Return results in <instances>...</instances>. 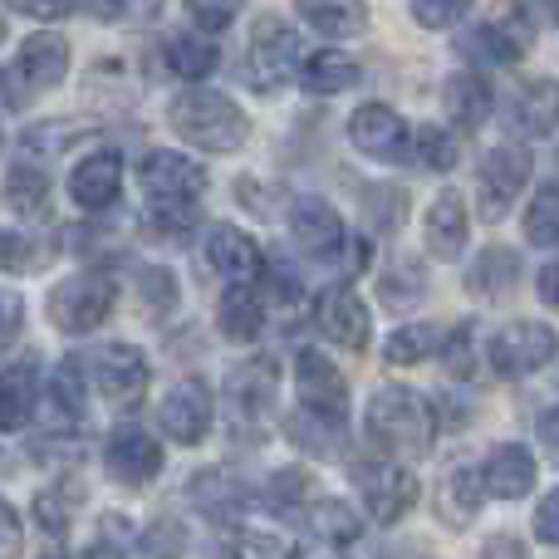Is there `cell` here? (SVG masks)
<instances>
[{"label":"cell","instance_id":"e575fe53","mask_svg":"<svg viewBox=\"0 0 559 559\" xmlns=\"http://www.w3.org/2000/svg\"><path fill=\"white\" fill-rule=\"evenodd\" d=\"M265 506H271L275 515H285V521H299V515L314 506V481H309V472L289 466V472L271 476V486H265Z\"/></svg>","mask_w":559,"mask_h":559},{"label":"cell","instance_id":"9a60e30c","mask_svg":"<svg viewBox=\"0 0 559 559\" xmlns=\"http://www.w3.org/2000/svg\"><path fill=\"white\" fill-rule=\"evenodd\" d=\"M118 192H123V157H118L114 147L88 153L84 163L74 167V177H69V197H74L84 212H104V206H114Z\"/></svg>","mask_w":559,"mask_h":559},{"label":"cell","instance_id":"816d5d0a","mask_svg":"<svg viewBox=\"0 0 559 559\" xmlns=\"http://www.w3.org/2000/svg\"><path fill=\"white\" fill-rule=\"evenodd\" d=\"M104 531L108 535H98V540L88 545L84 559H128V540L118 535V531H123V521H104Z\"/></svg>","mask_w":559,"mask_h":559},{"label":"cell","instance_id":"8d00e7d4","mask_svg":"<svg viewBox=\"0 0 559 559\" xmlns=\"http://www.w3.org/2000/svg\"><path fill=\"white\" fill-rule=\"evenodd\" d=\"M437 348H442V329L437 324H403L383 344V358L403 368V364H423V358H432Z\"/></svg>","mask_w":559,"mask_h":559},{"label":"cell","instance_id":"603a6c76","mask_svg":"<svg viewBox=\"0 0 559 559\" xmlns=\"http://www.w3.org/2000/svg\"><path fill=\"white\" fill-rule=\"evenodd\" d=\"M299 20L329 39H354L368 29V5L364 0H295Z\"/></svg>","mask_w":559,"mask_h":559},{"label":"cell","instance_id":"4fadbf2b","mask_svg":"<svg viewBox=\"0 0 559 559\" xmlns=\"http://www.w3.org/2000/svg\"><path fill=\"white\" fill-rule=\"evenodd\" d=\"M157 427H163L173 442L197 447L206 432H212V397H206V388L192 383V378L167 388V397L157 403Z\"/></svg>","mask_w":559,"mask_h":559},{"label":"cell","instance_id":"f1b7e54d","mask_svg":"<svg viewBox=\"0 0 559 559\" xmlns=\"http://www.w3.org/2000/svg\"><path fill=\"white\" fill-rule=\"evenodd\" d=\"M299 84L314 88V94H338V88H354L358 84V64L338 49H314V55L299 59Z\"/></svg>","mask_w":559,"mask_h":559},{"label":"cell","instance_id":"5b68a950","mask_svg":"<svg viewBox=\"0 0 559 559\" xmlns=\"http://www.w3.org/2000/svg\"><path fill=\"white\" fill-rule=\"evenodd\" d=\"M559 354V334L550 324H535V319H515L501 334L486 344V364L501 378H525L535 368H545Z\"/></svg>","mask_w":559,"mask_h":559},{"label":"cell","instance_id":"7c38bea8","mask_svg":"<svg viewBox=\"0 0 559 559\" xmlns=\"http://www.w3.org/2000/svg\"><path fill=\"white\" fill-rule=\"evenodd\" d=\"M88 373H94V388L108 403H133L147 388V358L133 344H104L88 358Z\"/></svg>","mask_w":559,"mask_h":559},{"label":"cell","instance_id":"7a4b0ae2","mask_svg":"<svg viewBox=\"0 0 559 559\" xmlns=\"http://www.w3.org/2000/svg\"><path fill=\"white\" fill-rule=\"evenodd\" d=\"M368 437L393 456H423L432 447V403L413 388H383L368 403Z\"/></svg>","mask_w":559,"mask_h":559},{"label":"cell","instance_id":"d4e9b609","mask_svg":"<svg viewBox=\"0 0 559 559\" xmlns=\"http://www.w3.org/2000/svg\"><path fill=\"white\" fill-rule=\"evenodd\" d=\"M192 501L202 506L212 521H236V515L251 506V486L236 472H206L192 481Z\"/></svg>","mask_w":559,"mask_h":559},{"label":"cell","instance_id":"c3c4849f","mask_svg":"<svg viewBox=\"0 0 559 559\" xmlns=\"http://www.w3.org/2000/svg\"><path fill=\"white\" fill-rule=\"evenodd\" d=\"M442 348H447V368H452L456 378L476 373V364H472V324H462L452 338H442Z\"/></svg>","mask_w":559,"mask_h":559},{"label":"cell","instance_id":"d6986e66","mask_svg":"<svg viewBox=\"0 0 559 559\" xmlns=\"http://www.w3.org/2000/svg\"><path fill=\"white\" fill-rule=\"evenodd\" d=\"M314 319H319V329H324L334 344H344V348H364L368 344V305L348 285L324 289V295H319Z\"/></svg>","mask_w":559,"mask_h":559},{"label":"cell","instance_id":"ba28073f","mask_svg":"<svg viewBox=\"0 0 559 559\" xmlns=\"http://www.w3.org/2000/svg\"><path fill=\"white\" fill-rule=\"evenodd\" d=\"M299 59H305L299 35L289 25H280L275 15H265L251 35V84L255 88H280L285 79L299 74Z\"/></svg>","mask_w":559,"mask_h":559},{"label":"cell","instance_id":"9f6ffc18","mask_svg":"<svg viewBox=\"0 0 559 559\" xmlns=\"http://www.w3.org/2000/svg\"><path fill=\"white\" fill-rule=\"evenodd\" d=\"M540 295H545V305L550 309H559V255L540 271Z\"/></svg>","mask_w":559,"mask_h":559},{"label":"cell","instance_id":"836d02e7","mask_svg":"<svg viewBox=\"0 0 559 559\" xmlns=\"http://www.w3.org/2000/svg\"><path fill=\"white\" fill-rule=\"evenodd\" d=\"M289 437H295L309 456H334L338 447H344V417H324V413L299 407L295 423H289Z\"/></svg>","mask_w":559,"mask_h":559},{"label":"cell","instance_id":"44dd1931","mask_svg":"<svg viewBox=\"0 0 559 559\" xmlns=\"http://www.w3.org/2000/svg\"><path fill=\"white\" fill-rule=\"evenodd\" d=\"M35 403H39L35 358H20V364L0 368V432H20L35 417Z\"/></svg>","mask_w":559,"mask_h":559},{"label":"cell","instance_id":"bcb514c9","mask_svg":"<svg viewBox=\"0 0 559 559\" xmlns=\"http://www.w3.org/2000/svg\"><path fill=\"white\" fill-rule=\"evenodd\" d=\"M143 550H147V559H177V555H182V525H177V521L147 525Z\"/></svg>","mask_w":559,"mask_h":559},{"label":"cell","instance_id":"11a10c76","mask_svg":"<svg viewBox=\"0 0 559 559\" xmlns=\"http://www.w3.org/2000/svg\"><path fill=\"white\" fill-rule=\"evenodd\" d=\"M481 559H525V550H521V540H511V535H496Z\"/></svg>","mask_w":559,"mask_h":559},{"label":"cell","instance_id":"f546056e","mask_svg":"<svg viewBox=\"0 0 559 559\" xmlns=\"http://www.w3.org/2000/svg\"><path fill=\"white\" fill-rule=\"evenodd\" d=\"M163 59H167V69H173L177 79H206L222 55H216V39L197 29V35H173L167 39Z\"/></svg>","mask_w":559,"mask_h":559},{"label":"cell","instance_id":"1f68e13d","mask_svg":"<svg viewBox=\"0 0 559 559\" xmlns=\"http://www.w3.org/2000/svg\"><path fill=\"white\" fill-rule=\"evenodd\" d=\"M5 197H10V212L25 216V222H45V216H49V182H45V173H39V167H29V163L10 167Z\"/></svg>","mask_w":559,"mask_h":559},{"label":"cell","instance_id":"3957f363","mask_svg":"<svg viewBox=\"0 0 559 559\" xmlns=\"http://www.w3.org/2000/svg\"><path fill=\"white\" fill-rule=\"evenodd\" d=\"M114 299H118L114 275L79 271L49 289V319H55V329H64V334H88V329H98L114 314Z\"/></svg>","mask_w":559,"mask_h":559},{"label":"cell","instance_id":"91938a15","mask_svg":"<svg viewBox=\"0 0 559 559\" xmlns=\"http://www.w3.org/2000/svg\"><path fill=\"white\" fill-rule=\"evenodd\" d=\"M0 45H5V25H0Z\"/></svg>","mask_w":559,"mask_h":559},{"label":"cell","instance_id":"4dcf8cb0","mask_svg":"<svg viewBox=\"0 0 559 559\" xmlns=\"http://www.w3.org/2000/svg\"><path fill=\"white\" fill-rule=\"evenodd\" d=\"M447 114L456 118V128H481L491 118V88L476 74H452L447 79Z\"/></svg>","mask_w":559,"mask_h":559},{"label":"cell","instance_id":"83f0119b","mask_svg":"<svg viewBox=\"0 0 559 559\" xmlns=\"http://www.w3.org/2000/svg\"><path fill=\"white\" fill-rule=\"evenodd\" d=\"M511 118H515V128H521L525 138L555 133V128H559V84H555V79H540V84L521 88Z\"/></svg>","mask_w":559,"mask_h":559},{"label":"cell","instance_id":"ee69618b","mask_svg":"<svg viewBox=\"0 0 559 559\" xmlns=\"http://www.w3.org/2000/svg\"><path fill=\"white\" fill-rule=\"evenodd\" d=\"M413 5V20L427 29H452L456 20L472 10V0H407Z\"/></svg>","mask_w":559,"mask_h":559},{"label":"cell","instance_id":"db71d44e","mask_svg":"<svg viewBox=\"0 0 559 559\" xmlns=\"http://www.w3.org/2000/svg\"><path fill=\"white\" fill-rule=\"evenodd\" d=\"M15 329H20V299L15 295H0V344H5V338H15Z\"/></svg>","mask_w":559,"mask_h":559},{"label":"cell","instance_id":"cb8c5ba5","mask_svg":"<svg viewBox=\"0 0 559 559\" xmlns=\"http://www.w3.org/2000/svg\"><path fill=\"white\" fill-rule=\"evenodd\" d=\"M216 324H222L226 338H236V344H251L255 334H261L265 324V299L255 285H231L222 295V305H216Z\"/></svg>","mask_w":559,"mask_h":559},{"label":"cell","instance_id":"e0dca14e","mask_svg":"<svg viewBox=\"0 0 559 559\" xmlns=\"http://www.w3.org/2000/svg\"><path fill=\"white\" fill-rule=\"evenodd\" d=\"M202 255H206V265H212L216 275H226L231 285H251V275L261 271V246H255L241 226H212Z\"/></svg>","mask_w":559,"mask_h":559},{"label":"cell","instance_id":"8fae6325","mask_svg":"<svg viewBox=\"0 0 559 559\" xmlns=\"http://www.w3.org/2000/svg\"><path fill=\"white\" fill-rule=\"evenodd\" d=\"M10 74H15V84L25 88V94H49V88L64 84V74H69V39L55 35V29L29 35L25 45H20Z\"/></svg>","mask_w":559,"mask_h":559},{"label":"cell","instance_id":"7bdbcfd3","mask_svg":"<svg viewBox=\"0 0 559 559\" xmlns=\"http://www.w3.org/2000/svg\"><path fill=\"white\" fill-rule=\"evenodd\" d=\"M187 15H192V25L202 29V35H222L226 25H236L241 0H187Z\"/></svg>","mask_w":559,"mask_h":559},{"label":"cell","instance_id":"6da1fadb","mask_svg":"<svg viewBox=\"0 0 559 559\" xmlns=\"http://www.w3.org/2000/svg\"><path fill=\"white\" fill-rule=\"evenodd\" d=\"M167 123L182 143H197L206 153H231V147L246 143L251 133V118L231 104L226 94H212V88H187V94L173 98L167 108Z\"/></svg>","mask_w":559,"mask_h":559},{"label":"cell","instance_id":"ac0fdd59","mask_svg":"<svg viewBox=\"0 0 559 559\" xmlns=\"http://www.w3.org/2000/svg\"><path fill=\"white\" fill-rule=\"evenodd\" d=\"M531 39H535V29L511 10V15H501V20L476 25L472 35H466V55L481 59V64H515V59L531 49Z\"/></svg>","mask_w":559,"mask_h":559},{"label":"cell","instance_id":"f6af8a7d","mask_svg":"<svg viewBox=\"0 0 559 559\" xmlns=\"http://www.w3.org/2000/svg\"><path fill=\"white\" fill-rule=\"evenodd\" d=\"M69 515H74V496H64V491H39L35 496V521L45 525L49 535H64Z\"/></svg>","mask_w":559,"mask_h":559},{"label":"cell","instance_id":"ab89813d","mask_svg":"<svg viewBox=\"0 0 559 559\" xmlns=\"http://www.w3.org/2000/svg\"><path fill=\"white\" fill-rule=\"evenodd\" d=\"M413 157L423 167H432V173H447V167L456 163V138L442 133V128H417L413 133Z\"/></svg>","mask_w":559,"mask_h":559},{"label":"cell","instance_id":"f907efd6","mask_svg":"<svg viewBox=\"0 0 559 559\" xmlns=\"http://www.w3.org/2000/svg\"><path fill=\"white\" fill-rule=\"evenodd\" d=\"M5 5L20 10V15H29V20H64L79 0H5Z\"/></svg>","mask_w":559,"mask_h":559},{"label":"cell","instance_id":"484cf974","mask_svg":"<svg viewBox=\"0 0 559 559\" xmlns=\"http://www.w3.org/2000/svg\"><path fill=\"white\" fill-rule=\"evenodd\" d=\"M481 501H486V486H481V472H472V466H456V472H447L442 486H437V515H442L447 525L476 521Z\"/></svg>","mask_w":559,"mask_h":559},{"label":"cell","instance_id":"2e32d148","mask_svg":"<svg viewBox=\"0 0 559 559\" xmlns=\"http://www.w3.org/2000/svg\"><path fill=\"white\" fill-rule=\"evenodd\" d=\"M295 378H299V407H309V413H324V417H344L348 388H344L338 368L329 364L324 354L305 348V354H299V364H295Z\"/></svg>","mask_w":559,"mask_h":559},{"label":"cell","instance_id":"60d3db41","mask_svg":"<svg viewBox=\"0 0 559 559\" xmlns=\"http://www.w3.org/2000/svg\"><path fill=\"white\" fill-rule=\"evenodd\" d=\"M275 555H280L275 535H251V531H231L212 550V559H275Z\"/></svg>","mask_w":559,"mask_h":559},{"label":"cell","instance_id":"7dc6e473","mask_svg":"<svg viewBox=\"0 0 559 559\" xmlns=\"http://www.w3.org/2000/svg\"><path fill=\"white\" fill-rule=\"evenodd\" d=\"M0 271H10V275L35 271V246L20 231H0Z\"/></svg>","mask_w":559,"mask_h":559},{"label":"cell","instance_id":"30bf717a","mask_svg":"<svg viewBox=\"0 0 559 559\" xmlns=\"http://www.w3.org/2000/svg\"><path fill=\"white\" fill-rule=\"evenodd\" d=\"M104 466L118 486H147L157 472H163V447H157L153 432H143L138 423L118 427L104 447Z\"/></svg>","mask_w":559,"mask_h":559},{"label":"cell","instance_id":"f35d334b","mask_svg":"<svg viewBox=\"0 0 559 559\" xmlns=\"http://www.w3.org/2000/svg\"><path fill=\"white\" fill-rule=\"evenodd\" d=\"M309 531L329 545H354L358 540V515L338 501H314L309 506Z\"/></svg>","mask_w":559,"mask_h":559},{"label":"cell","instance_id":"4316f807","mask_svg":"<svg viewBox=\"0 0 559 559\" xmlns=\"http://www.w3.org/2000/svg\"><path fill=\"white\" fill-rule=\"evenodd\" d=\"M515 280H521V255L506 251V246H491V251H481L472 261V271H466V289H472L476 299H501L515 289Z\"/></svg>","mask_w":559,"mask_h":559},{"label":"cell","instance_id":"ffe728a7","mask_svg":"<svg viewBox=\"0 0 559 559\" xmlns=\"http://www.w3.org/2000/svg\"><path fill=\"white\" fill-rule=\"evenodd\" d=\"M427 251L437 255V261H456V255L466 251V241H472V222H466V206L456 192H442L432 206H427Z\"/></svg>","mask_w":559,"mask_h":559},{"label":"cell","instance_id":"f5cc1de1","mask_svg":"<svg viewBox=\"0 0 559 559\" xmlns=\"http://www.w3.org/2000/svg\"><path fill=\"white\" fill-rule=\"evenodd\" d=\"M25 550V535H20V515L0 501V559H20Z\"/></svg>","mask_w":559,"mask_h":559},{"label":"cell","instance_id":"5bb4252c","mask_svg":"<svg viewBox=\"0 0 559 559\" xmlns=\"http://www.w3.org/2000/svg\"><path fill=\"white\" fill-rule=\"evenodd\" d=\"M289 236H295V246L305 255L324 261V255H334L338 246H344V222H338V212L329 202L299 197V202L289 206Z\"/></svg>","mask_w":559,"mask_h":559},{"label":"cell","instance_id":"681fc988","mask_svg":"<svg viewBox=\"0 0 559 559\" xmlns=\"http://www.w3.org/2000/svg\"><path fill=\"white\" fill-rule=\"evenodd\" d=\"M535 540L540 545H559V486L535 506Z\"/></svg>","mask_w":559,"mask_h":559},{"label":"cell","instance_id":"b9f144b4","mask_svg":"<svg viewBox=\"0 0 559 559\" xmlns=\"http://www.w3.org/2000/svg\"><path fill=\"white\" fill-rule=\"evenodd\" d=\"M88 10L104 25H143V20H153L163 10V0H88Z\"/></svg>","mask_w":559,"mask_h":559},{"label":"cell","instance_id":"6f0895ef","mask_svg":"<svg viewBox=\"0 0 559 559\" xmlns=\"http://www.w3.org/2000/svg\"><path fill=\"white\" fill-rule=\"evenodd\" d=\"M540 442L559 456V407H550V413H545V423H540Z\"/></svg>","mask_w":559,"mask_h":559},{"label":"cell","instance_id":"52a82bcc","mask_svg":"<svg viewBox=\"0 0 559 559\" xmlns=\"http://www.w3.org/2000/svg\"><path fill=\"white\" fill-rule=\"evenodd\" d=\"M348 143L378 163H413V133L388 104H364L348 118Z\"/></svg>","mask_w":559,"mask_h":559},{"label":"cell","instance_id":"680465c9","mask_svg":"<svg viewBox=\"0 0 559 559\" xmlns=\"http://www.w3.org/2000/svg\"><path fill=\"white\" fill-rule=\"evenodd\" d=\"M531 5H535V10H540V15H545V20H555V25H559V0H531Z\"/></svg>","mask_w":559,"mask_h":559},{"label":"cell","instance_id":"74e56055","mask_svg":"<svg viewBox=\"0 0 559 559\" xmlns=\"http://www.w3.org/2000/svg\"><path fill=\"white\" fill-rule=\"evenodd\" d=\"M525 241L531 246H559V182L540 187L535 202L525 206Z\"/></svg>","mask_w":559,"mask_h":559},{"label":"cell","instance_id":"9c48e42d","mask_svg":"<svg viewBox=\"0 0 559 559\" xmlns=\"http://www.w3.org/2000/svg\"><path fill=\"white\" fill-rule=\"evenodd\" d=\"M358 491H364V506L378 525H393L407 506L417 501V476L397 462H368L358 466Z\"/></svg>","mask_w":559,"mask_h":559},{"label":"cell","instance_id":"d6a6232c","mask_svg":"<svg viewBox=\"0 0 559 559\" xmlns=\"http://www.w3.org/2000/svg\"><path fill=\"white\" fill-rule=\"evenodd\" d=\"M231 393H236V403H241L246 417L271 413V403H275V364H271V358H255V364L236 368Z\"/></svg>","mask_w":559,"mask_h":559},{"label":"cell","instance_id":"8992f818","mask_svg":"<svg viewBox=\"0 0 559 559\" xmlns=\"http://www.w3.org/2000/svg\"><path fill=\"white\" fill-rule=\"evenodd\" d=\"M531 167H535V157L525 143H496L491 153L481 157V212H486V222L511 212L521 187L531 182Z\"/></svg>","mask_w":559,"mask_h":559},{"label":"cell","instance_id":"7402d4cb","mask_svg":"<svg viewBox=\"0 0 559 559\" xmlns=\"http://www.w3.org/2000/svg\"><path fill=\"white\" fill-rule=\"evenodd\" d=\"M481 486H486V496H501V501H521V496H531V486H535V456L525 452V447H515V442L496 447V452L486 456Z\"/></svg>","mask_w":559,"mask_h":559},{"label":"cell","instance_id":"277c9868","mask_svg":"<svg viewBox=\"0 0 559 559\" xmlns=\"http://www.w3.org/2000/svg\"><path fill=\"white\" fill-rule=\"evenodd\" d=\"M138 182H143V197L153 202V212H182L202 197L206 187V167L187 153H173V147H157L138 163Z\"/></svg>","mask_w":559,"mask_h":559},{"label":"cell","instance_id":"d590c367","mask_svg":"<svg viewBox=\"0 0 559 559\" xmlns=\"http://www.w3.org/2000/svg\"><path fill=\"white\" fill-rule=\"evenodd\" d=\"M84 403H88V393H84V378H79V364L64 358V364L49 373V413H55L59 423H79Z\"/></svg>","mask_w":559,"mask_h":559}]
</instances>
